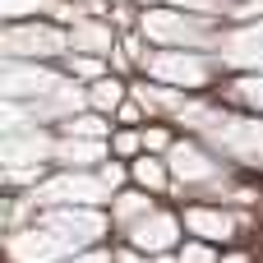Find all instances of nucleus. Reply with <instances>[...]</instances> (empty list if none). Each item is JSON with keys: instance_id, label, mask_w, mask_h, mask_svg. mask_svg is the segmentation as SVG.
<instances>
[{"instance_id": "obj_1", "label": "nucleus", "mask_w": 263, "mask_h": 263, "mask_svg": "<svg viewBox=\"0 0 263 263\" xmlns=\"http://www.w3.org/2000/svg\"><path fill=\"white\" fill-rule=\"evenodd\" d=\"M176 231H180V222L153 208V213H148V217H139L125 236H129V245H134V250H143V254H162V250H171Z\"/></svg>"}, {"instance_id": "obj_2", "label": "nucleus", "mask_w": 263, "mask_h": 263, "mask_svg": "<svg viewBox=\"0 0 263 263\" xmlns=\"http://www.w3.org/2000/svg\"><path fill=\"white\" fill-rule=\"evenodd\" d=\"M185 227L199 236V240H236L240 236V217H231V213H222V208H190L185 213Z\"/></svg>"}, {"instance_id": "obj_3", "label": "nucleus", "mask_w": 263, "mask_h": 263, "mask_svg": "<svg viewBox=\"0 0 263 263\" xmlns=\"http://www.w3.org/2000/svg\"><path fill=\"white\" fill-rule=\"evenodd\" d=\"M153 213V199H143V194H120L116 203H111V222L120 227V231H129L139 217H148Z\"/></svg>"}, {"instance_id": "obj_4", "label": "nucleus", "mask_w": 263, "mask_h": 263, "mask_svg": "<svg viewBox=\"0 0 263 263\" xmlns=\"http://www.w3.org/2000/svg\"><path fill=\"white\" fill-rule=\"evenodd\" d=\"M88 102H92L97 111H116V106L125 102V83H116V79H97L92 92H88Z\"/></svg>"}, {"instance_id": "obj_5", "label": "nucleus", "mask_w": 263, "mask_h": 263, "mask_svg": "<svg viewBox=\"0 0 263 263\" xmlns=\"http://www.w3.org/2000/svg\"><path fill=\"white\" fill-rule=\"evenodd\" d=\"M134 180L148 185V190H166L171 171H166V162H157V157H139V162H134Z\"/></svg>"}, {"instance_id": "obj_6", "label": "nucleus", "mask_w": 263, "mask_h": 263, "mask_svg": "<svg viewBox=\"0 0 263 263\" xmlns=\"http://www.w3.org/2000/svg\"><path fill=\"white\" fill-rule=\"evenodd\" d=\"M102 148L97 143H60V153L55 157H65L69 166H92V157H97Z\"/></svg>"}, {"instance_id": "obj_7", "label": "nucleus", "mask_w": 263, "mask_h": 263, "mask_svg": "<svg viewBox=\"0 0 263 263\" xmlns=\"http://www.w3.org/2000/svg\"><path fill=\"white\" fill-rule=\"evenodd\" d=\"M65 134H92V139H102V134H106V125H102L97 116H79V120L69 116V120H65Z\"/></svg>"}, {"instance_id": "obj_8", "label": "nucleus", "mask_w": 263, "mask_h": 263, "mask_svg": "<svg viewBox=\"0 0 263 263\" xmlns=\"http://www.w3.org/2000/svg\"><path fill=\"white\" fill-rule=\"evenodd\" d=\"M176 259H180V263H217V254H213L208 245H185Z\"/></svg>"}, {"instance_id": "obj_9", "label": "nucleus", "mask_w": 263, "mask_h": 263, "mask_svg": "<svg viewBox=\"0 0 263 263\" xmlns=\"http://www.w3.org/2000/svg\"><path fill=\"white\" fill-rule=\"evenodd\" d=\"M111 148H116L120 157H129V153H139V148H143V134H129V129H125V134H116V139H111Z\"/></svg>"}, {"instance_id": "obj_10", "label": "nucleus", "mask_w": 263, "mask_h": 263, "mask_svg": "<svg viewBox=\"0 0 263 263\" xmlns=\"http://www.w3.org/2000/svg\"><path fill=\"white\" fill-rule=\"evenodd\" d=\"M143 148H176V143H171V134L162 125H153V129L143 125Z\"/></svg>"}, {"instance_id": "obj_11", "label": "nucleus", "mask_w": 263, "mask_h": 263, "mask_svg": "<svg viewBox=\"0 0 263 263\" xmlns=\"http://www.w3.org/2000/svg\"><path fill=\"white\" fill-rule=\"evenodd\" d=\"M139 254H143V250H139ZM139 254H134V250H116L111 263H148V259H139Z\"/></svg>"}, {"instance_id": "obj_12", "label": "nucleus", "mask_w": 263, "mask_h": 263, "mask_svg": "<svg viewBox=\"0 0 263 263\" xmlns=\"http://www.w3.org/2000/svg\"><path fill=\"white\" fill-rule=\"evenodd\" d=\"M217 263H250L245 254H231V259H217Z\"/></svg>"}]
</instances>
